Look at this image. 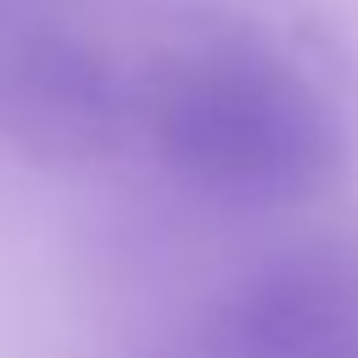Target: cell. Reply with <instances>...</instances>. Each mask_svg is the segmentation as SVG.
Segmentation results:
<instances>
[{
    "mask_svg": "<svg viewBox=\"0 0 358 358\" xmlns=\"http://www.w3.org/2000/svg\"><path fill=\"white\" fill-rule=\"evenodd\" d=\"M213 358H358V252L302 246L218 308Z\"/></svg>",
    "mask_w": 358,
    "mask_h": 358,
    "instance_id": "3957f363",
    "label": "cell"
},
{
    "mask_svg": "<svg viewBox=\"0 0 358 358\" xmlns=\"http://www.w3.org/2000/svg\"><path fill=\"white\" fill-rule=\"evenodd\" d=\"M140 112L162 162L218 201H296L336 168L324 95L246 34H201L151 62Z\"/></svg>",
    "mask_w": 358,
    "mask_h": 358,
    "instance_id": "6da1fadb",
    "label": "cell"
},
{
    "mask_svg": "<svg viewBox=\"0 0 358 358\" xmlns=\"http://www.w3.org/2000/svg\"><path fill=\"white\" fill-rule=\"evenodd\" d=\"M129 117L123 78L78 34H22L0 56V134L34 162H95Z\"/></svg>",
    "mask_w": 358,
    "mask_h": 358,
    "instance_id": "7a4b0ae2",
    "label": "cell"
}]
</instances>
